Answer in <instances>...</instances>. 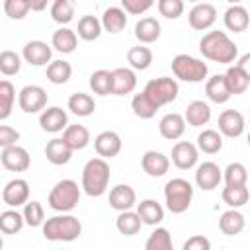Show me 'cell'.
Listing matches in <instances>:
<instances>
[{"instance_id": "cell-1", "label": "cell", "mask_w": 250, "mask_h": 250, "mask_svg": "<svg viewBox=\"0 0 250 250\" xmlns=\"http://www.w3.org/2000/svg\"><path fill=\"white\" fill-rule=\"evenodd\" d=\"M199 51L207 61L221 62V64H230L238 55V47L225 31L205 33L199 41Z\"/></svg>"}, {"instance_id": "cell-2", "label": "cell", "mask_w": 250, "mask_h": 250, "mask_svg": "<svg viewBox=\"0 0 250 250\" xmlns=\"http://www.w3.org/2000/svg\"><path fill=\"white\" fill-rule=\"evenodd\" d=\"M109 164L105 158L98 156V158H90L84 168H82V189L86 195L90 197H100L105 193L107 186H109Z\"/></svg>"}, {"instance_id": "cell-3", "label": "cell", "mask_w": 250, "mask_h": 250, "mask_svg": "<svg viewBox=\"0 0 250 250\" xmlns=\"http://www.w3.org/2000/svg\"><path fill=\"white\" fill-rule=\"evenodd\" d=\"M82 234V223L74 215H55L43 223V236L53 242H70Z\"/></svg>"}, {"instance_id": "cell-4", "label": "cell", "mask_w": 250, "mask_h": 250, "mask_svg": "<svg viewBox=\"0 0 250 250\" xmlns=\"http://www.w3.org/2000/svg\"><path fill=\"white\" fill-rule=\"evenodd\" d=\"M80 201V188L74 180H61L53 186V189L49 191L47 203L53 211L59 213H68L72 211Z\"/></svg>"}, {"instance_id": "cell-5", "label": "cell", "mask_w": 250, "mask_h": 250, "mask_svg": "<svg viewBox=\"0 0 250 250\" xmlns=\"http://www.w3.org/2000/svg\"><path fill=\"white\" fill-rule=\"evenodd\" d=\"M164 199H166L168 211L180 215L189 209L191 199H193V188L184 178H172L164 186Z\"/></svg>"}, {"instance_id": "cell-6", "label": "cell", "mask_w": 250, "mask_h": 250, "mask_svg": "<svg viewBox=\"0 0 250 250\" xmlns=\"http://www.w3.org/2000/svg\"><path fill=\"white\" fill-rule=\"evenodd\" d=\"M172 72L178 80L182 82H191V84H197V82H203L207 78V64L191 55H186V53H180L172 59Z\"/></svg>"}, {"instance_id": "cell-7", "label": "cell", "mask_w": 250, "mask_h": 250, "mask_svg": "<svg viewBox=\"0 0 250 250\" xmlns=\"http://www.w3.org/2000/svg\"><path fill=\"white\" fill-rule=\"evenodd\" d=\"M158 107L166 105V104H172L176 98H178V92H180V86L174 78H168V76H160V78H152L146 82L145 90H143Z\"/></svg>"}, {"instance_id": "cell-8", "label": "cell", "mask_w": 250, "mask_h": 250, "mask_svg": "<svg viewBox=\"0 0 250 250\" xmlns=\"http://www.w3.org/2000/svg\"><path fill=\"white\" fill-rule=\"evenodd\" d=\"M18 104L25 113H37L47 105V92L37 84H27L18 94Z\"/></svg>"}, {"instance_id": "cell-9", "label": "cell", "mask_w": 250, "mask_h": 250, "mask_svg": "<svg viewBox=\"0 0 250 250\" xmlns=\"http://www.w3.org/2000/svg\"><path fill=\"white\" fill-rule=\"evenodd\" d=\"M188 21H189L191 29L205 31L217 21V8L209 2H197L188 14Z\"/></svg>"}, {"instance_id": "cell-10", "label": "cell", "mask_w": 250, "mask_h": 250, "mask_svg": "<svg viewBox=\"0 0 250 250\" xmlns=\"http://www.w3.org/2000/svg\"><path fill=\"white\" fill-rule=\"evenodd\" d=\"M0 162L10 172H25L29 168V164H31V158H29V152L23 146L12 145V146H4L2 148Z\"/></svg>"}, {"instance_id": "cell-11", "label": "cell", "mask_w": 250, "mask_h": 250, "mask_svg": "<svg viewBox=\"0 0 250 250\" xmlns=\"http://www.w3.org/2000/svg\"><path fill=\"white\" fill-rule=\"evenodd\" d=\"M199 160V150L193 143L189 141H178L172 146V164L180 170H189L197 164Z\"/></svg>"}, {"instance_id": "cell-12", "label": "cell", "mask_w": 250, "mask_h": 250, "mask_svg": "<svg viewBox=\"0 0 250 250\" xmlns=\"http://www.w3.org/2000/svg\"><path fill=\"white\" fill-rule=\"evenodd\" d=\"M2 201L8 207H20L29 201V184L23 178L10 180L2 189Z\"/></svg>"}, {"instance_id": "cell-13", "label": "cell", "mask_w": 250, "mask_h": 250, "mask_svg": "<svg viewBox=\"0 0 250 250\" xmlns=\"http://www.w3.org/2000/svg\"><path fill=\"white\" fill-rule=\"evenodd\" d=\"M223 180V170L215 162H201L195 168V184L203 191H213Z\"/></svg>"}, {"instance_id": "cell-14", "label": "cell", "mask_w": 250, "mask_h": 250, "mask_svg": "<svg viewBox=\"0 0 250 250\" xmlns=\"http://www.w3.org/2000/svg\"><path fill=\"white\" fill-rule=\"evenodd\" d=\"M21 57H23L25 62H29V64H33V66H45V64L51 62L53 49H51L45 41L33 39V41H27V43L23 45Z\"/></svg>"}, {"instance_id": "cell-15", "label": "cell", "mask_w": 250, "mask_h": 250, "mask_svg": "<svg viewBox=\"0 0 250 250\" xmlns=\"http://www.w3.org/2000/svg\"><path fill=\"white\" fill-rule=\"evenodd\" d=\"M39 125L43 131L47 133H59V131H64L68 127V115L62 107L59 105H51L47 109L41 111L39 115Z\"/></svg>"}, {"instance_id": "cell-16", "label": "cell", "mask_w": 250, "mask_h": 250, "mask_svg": "<svg viewBox=\"0 0 250 250\" xmlns=\"http://www.w3.org/2000/svg\"><path fill=\"white\" fill-rule=\"evenodd\" d=\"M141 166L150 178H162L170 170V158L160 150H146L141 158Z\"/></svg>"}, {"instance_id": "cell-17", "label": "cell", "mask_w": 250, "mask_h": 250, "mask_svg": "<svg viewBox=\"0 0 250 250\" xmlns=\"http://www.w3.org/2000/svg\"><path fill=\"white\" fill-rule=\"evenodd\" d=\"M219 131L221 135L229 137V139H236L244 133V117L240 111L236 109H225L219 115Z\"/></svg>"}, {"instance_id": "cell-18", "label": "cell", "mask_w": 250, "mask_h": 250, "mask_svg": "<svg viewBox=\"0 0 250 250\" xmlns=\"http://www.w3.org/2000/svg\"><path fill=\"white\" fill-rule=\"evenodd\" d=\"M223 21H225V27L229 31H234V33H242L248 29L250 25V14L244 6L240 4H230L223 16Z\"/></svg>"}, {"instance_id": "cell-19", "label": "cell", "mask_w": 250, "mask_h": 250, "mask_svg": "<svg viewBox=\"0 0 250 250\" xmlns=\"http://www.w3.org/2000/svg\"><path fill=\"white\" fill-rule=\"evenodd\" d=\"M94 148L102 158H113L121 150V137L115 131H102L94 139Z\"/></svg>"}, {"instance_id": "cell-20", "label": "cell", "mask_w": 250, "mask_h": 250, "mask_svg": "<svg viewBox=\"0 0 250 250\" xmlns=\"http://www.w3.org/2000/svg\"><path fill=\"white\" fill-rule=\"evenodd\" d=\"M186 125H188V123H186V117L180 115V113H176V111H172V113H166V115L158 121V131H160V135H162L164 139L176 141V139H180V137L184 135Z\"/></svg>"}, {"instance_id": "cell-21", "label": "cell", "mask_w": 250, "mask_h": 250, "mask_svg": "<svg viewBox=\"0 0 250 250\" xmlns=\"http://www.w3.org/2000/svg\"><path fill=\"white\" fill-rule=\"evenodd\" d=\"M137 203V193L127 184H117L109 191V207L115 211H127Z\"/></svg>"}, {"instance_id": "cell-22", "label": "cell", "mask_w": 250, "mask_h": 250, "mask_svg": "<svg viewBox=\"0 0 250 250\" xmlns=\"http://www.w3.org/2000/svg\"><path fill=\"white\" fill-rule=\"evenodd\" d=\"M113 76V94L115 96H125L131 94L137 88V74L135 68H127V66H119L111 70Z\"/></svg>"}, {"instance_id": "cell-23", "label": "cell", "mask_w": 250, "mask_h": 250, "mask_svg": "<svg viewBox=\"0 0 250 250\" xmlns=\"http://www.w3.org/2000/svg\"><path fill=\"white\" fill-rule=\"evenodd\" d=\"M72 148L66 145V141L61 137H55V139H51L49 143H47V146H45V156H47V160L51 162V164H55V166H62V164H66L70 158H72Z\"/></svg>"}, {"instance_id": "cell-24", "label": "cell", "mask_w": 250, "mask_h": 250, "mask_svg": "<svg viewBox=\"0 0 250 250\" xmlns=\"http://www.w3.org/2000/svg\"><path fill=\"white\" fill-rule=\"evenodd\" d=\"M205 94L215 104H227L232 94H230V90L227 86L225 74H215V76L207 78V82H205Z\"/></svg>"}, {"instance_id": "cell-25", "label": "cell", "mask_w": 250, "mask_h": 250, "mask_svg": "<svg viewBox=\"0 0 250 250\" xmlns=\"http://www.w3.org/2000/svg\"><path fill=\"white\" fill-rule=\"evenodd\" d=\"M184 117H186V123L191 125V127L207 125L209 119H211V107H209V104H205L203 100H193V102L188 104Z\"/></svg>"}, {"instance_id": "cell-26", "label": "cell", "mask_w": 250, "mask_h": 250, "mask_svg": "<svg viewBox=\"0 0 250 250\" xmlns=\"http://www.w3.org/2000/svg\"><path fill=\"white\" fill-rule=\"evenodd\" d=\"M160 21L156 18H141L135 25V37L143 43V45H148V43H154L158 41L160 37Z\"/></svg>"}, {"instance_id": "cell-27", "label": "cell", "mask_w": 250, "mask_h": 250, "mask_svg": "<svg viewBox=\"0 0 250 250\" xmlns=\"http://www.w3.org/2000/svg\"><path fill=\"white\" fill-rule=\"evenodd\" d=\"M244 225H246L244 215H242L238 209H232V207H230L229 211H225V213L221 215V219H219V229H221V232L227 234V236L240 234V232L244 230Z\"/></svg>"}, {"instance_id": "cell-28", "label": "cell", "mask_w": 250, "mask_h": 250, "mask_svg": "<svg viewBox=\"0 0 250 250\" xmlns=\"http://www.w3.org/2000/svg\"><path fill=\"white\" fill-rule=\"evenodd\" d=\"M137 213L141 215L143 225H150V227L162 223L164 219V209L156 199H143L141 203H137Z\"/></svg>"}, {"instance_id": "cell-29", "label": "cell", "mask_w": 250, "mask_h": 250, "mask_svg": "<svg viewBox=\"0 0 250 250\" xmlns=\"http://www.w3.org/2000/svg\"><path fill=\"white\" fill-rule=\"evenodd\" d=\"M51 45L55 47V51L62 53V55H68L76 49L78 45V35L76 31L68 29V27H59L55 33H53V39H51Z\"/></svg>"}, {"instance_id": "cell-30", "label": "cell", "mask_w": 250, "mask_h": 250, "mask_svg": "<svg viewBox=\"0 0 250 250\" xmlns=\"http://www.w3.org/2000/svg\"><path fill=\"white\" fill-rule=\"evenodd\" d=\"M102 25L105 31L109 33H119L125 29L127 25V12L123 8H117V6H111L104 12L102 16Z\"/></svg>"}, {"instance_id": "cell-31", "label": "cell", "mask_w": 250, "mask_h": 250, "mask_svg": "<svg viewBox=\"0 0 250 250\" xmlns=\"http://www.w3.org/2000/svg\"><path fill=\"white\" fill-rule=\"evenodd\" d=\"M62 139L66 141V145L72 148V150H82L88 146L90 143V131L84 127V125H68L64 131H62Z\"/></svg>"}, {"instance_id": "cell-32", "label": "cell", "mask_w": 250, "mask_h": 250, "mask_svg": "<svg viewBox=\"0 0 250 250\" xmlns=\"http://www.w3.org/2000/svg\"><path fill=\"white\" fill-rule=\"evenodd\" d=\"M141 225H143L141 215H139L137 211H131V209H127V211H119V215H117V219H115V227H117V230H119L121 234H125V236H133V234H137V232L141 230Z\"/></svg>"}, {"instance_id": "cell-33", "label": "cell", "mask_w": 250, "mask_h": 250, "mask_svg": "<svg viewBox=\"0 0 250 250\" xmlns=\"http://www.w3.org/2000/svg\"><path fill=\"white\" fill-rule=\"evenodd\" d=\"M68 109L78 115V117H88L94 113L96 109V102L90 94H84V92H76L68 98Z\"/></svg>"}, {"instance_id": "cell-34", "label": "cell", "mask_w": 250, "mask_h": 250, "mask_svg": "<svg viewBox=\"0 0 250 250\" xmlns=\"http://www.w3.org/2000/svg\"><path fill=\"white\" fill-rule=\"evenodd\" d=\"M197 148L205 154H217L223 148V135L215 129H203L197 135Z\"/></svg>"}, {"instance_id": "cell-35", "label": "cell", "mask_w": 250, "mask_h": 250, "mask_svg": "<svg viewBox=\"0 0 250 250\" xmlns=\"http://www.w3.org/2000/svg\"><path fill=\"white\" fill-rule=\"evenodd\" d=\"M225 80H227V86H229V90H230L232 96H236V94H244L246 88H248V84H250V78L244 74V70H242L238 64L227 68V72H225Z\"/></svg>"}, {"instance_id": "cell-36", "label": "cell", "mask_w": 250, "mask_h": 250, "mask_svg": "<svg viewBox=\"0 0 250 250\" xmlns=\"http://www.w3.org/2000/svg\"><path fill=\"white\" fill-rule=\"evenodd\" d=\"M102 20H98L96 16H82L78 20V37L84 41H96L102 35Z\"/></svg>"}, {"instance_id": "cell-37", "label": "cell", "mask_w": 250, "mask_h": 250, "mask_svg": "<svg viewBox=\"0 0 250 250\" xmlns=\"http://www.w3.org/2000/svg\"><path fill=\"white\" fill-rule=\"evenodd\" d=\"M90 88L98 96L113 94V76H111V70L100 68V70L92 72L90 74Z\"/></svg>"}, {"instance_id": "cell-38", "label": "cell", "mask_w": 250, "mask_h": 250, "mask_svg": "<svg viewBox=\"0 0 250 250\" xmlns=\"http://www.w3.org/2000/svg\"><path fill=\"white\" fill-rule=\"evenodd\" d=\"M131 107H133V113H135L137 117H141V119H152V117L156 115V111L160 109L145 92L133 96Z\"/></svg>"}, {"instance_id": "cell-39", "label": "cell", "mask_w": 250, "mask_h": 250, "mask_svg": "<svg viewBox=\"0 0 250 250\" xmlns=\"http://www.w3.org/2000/svg\"><path fill=\"white\" fill-rule=\"evenodd\" d=\"M221 197H223V201H225L229 207L238 209V207H242V205L248 203L250 191H248L246 184H244V186H227V188H223Z\"/></svg>"}, {"instance_id": "cell-40", "label": "cell", "mask_w": 250, "mask_h": 250, "mask_svg": "<svg viewBox=\"0 0 250 250\" xmlns=\"http://www.w3.org/2000/svg\"><path fill=\"white\" fill-rule=\"evenodd\" d=\"M72 76V66L70 62L59 59V61H51L47 64V80L53 84H64L68 82Z\"/></svg>"}, {"instance_id": "cell-41", "label": "cell", "mask_w": 250, "mask_h": 250, "mask_svg": "<svg viewBox=\"0 0 250 250\" xmlns=\"http://www.w3.org/2000/svg\"><path fill=\"white\" fill-rule=\"evenodd\" d=\"M25 219L23 213H18L16 209H6L0 213V230L4 234H16L23 229Z\"/></svg>"}, {"instance_id": "cell-42", "label": "cell", "mask_w": 250, "mask_h": 250, "mask_svg": "<svg viewBox=\"0 0 250 250\" xmlns=\"http://www.w3.org/2000/svg\"><path fill=\"white\" fill-rule=\"evenodd\" d=\"M127 62L135 70H146L150 66V62H152V51L148 47H145V45L131 47L129 53H127Z\"/></svg>"}, {"instance_id": "cell-43", "label": "cell", "mask_w": 250, "mask_h": 250, "mask_svg": "<svg viewBox=\"0 0 250 250\" xmlns=\"http://www.w3.org/2000/svg\"><path fill=\"white\" fill-rule=\"evenodd\" d=\"M51 18L53 21L66 25L74 18V2L72 0H55L51 4Z\"/></svg>"}, {"instance_id": "cell-44", "label": "cell", "mask_w": 250, "mask_h": 250, "mask_svg": "<svg viewBox=\"0 0 250 250\" xmlns=\"http://www.w3.org/2000/svg\"><path fill=\"white\" fill-rule=\"evenodd\" d=\"M16 100V88L10 80L0 82V119H8L12 113V105Z\"/></svg>"}, {"instance_id": "cell-45", "label": "cell", "mask_w": 250, "mask_h": 250, "mask_svg": "<svg viewBox=\"0 0 250 250\" xmlns=\"http://www.w3.org/2000/svg\"><path fill=\"white\" fill-rule=\"evenodd\" d=\"M145 248H146V250H172V236H170L168 229L156 227V229L150 232V236L146 238Z\"/></svg>"}, {"instance_id": "cell-46", "label": "cell", "mask_w": 250, "mask_h": 250, "mask_svg": "<svg viewBox=\"0 0 250 250\" xmlns=\"http://www.w3.org/2000/svg\"><path fill=\"white\" fill-rule=\"evenodd\" d=\"M223 180H225L227 186H244L246 180H248L246 166L242 162H230L223 170Z\"/></svg>"}, {"instance_id": "cell-47", "label": "cell", "mask_w": 250, "mask_h": 250, "mask_svg": "<svg viewBox=\"0 0 250 250\" xmlns=\"http://www.w3.org/2000/svg\"><path fill=\"white\" fill-rule=\"evenodd\" d=\"M20 68H21V59L18 53H14L10 49L0 53V72L4 76H14L20 72Z\"/></svg>"}, {"instance_id": "cell-48", "label": "cell", "mask_w": 250, "mask_h": 250, "mask_svg": "<svg viewBox=\"0 0 250 250\" xmlns=\"http://www.w3.org/2000/svg\"><path fill=\"white\" fill-rule=\"evenodd\" d=\"M23 219L27 227H39L45 223V211L39 201H27L23 205Z\"/></svg>"}, {"instance_id": "cell-49", "label": "cell", "mask_w": 250, "mask_h": 250, "mask_svg": "<svg viewBox=\"0 0 250 250\" xmlns=\"http://www.w3.org/2000/svg\"><path fill=\"white\" fill-rule=\"evenodd\" d=\"M156 6L166 20H178L184 14V0H158Z\"/></svg>"}, {"instance_id": "cell-50", "label": "cell", "mask_w": 250, "mask_h": 250, "mask_svg": "<svg viewBox=\"0 0 250 250\" xmlns=\"http://www.w3.org/2000/svg\"><path fill=\"white\" fill-rule=\"evenodd\" d=\"M4 12L12 20H23L31 12V8L25 0H4Z\"/></svg>"}, {"instance_id": "cell-51", "label": "cell", "mask_w": 250, "mask_h": 250, "mask_svg": "<svg viewBox=\"0 0 250 250\" xmlns=\"http://www.w3.org/2000/svg\"><path fill=\"white\" fill-rule=\"evenodd\" d=\"M154 6V0H121V8L131 16H141Z\"/></svg>"}, {"instance_id": "cell-52", "label": "cell", "mask_w": 250, "mask_h": 250, "mask_svg": "<svg viewBox=\"0 0 250 250\" xmlns=\"http://www.w3.org/2000/svg\"><path fill=\"white\" fill-rule=\"evenodd\" d=\"M20 141V133L16 129H12L10 125H0V146H12L18 145Z\"/></svg>"}, {"instance_id": "cell-53", "label": "cell", "mask_w": 250, "mask_h": 250, "mask_svg": "<svg viewBox=\"0 0 250 250\" xmlns=\"http://www.w3.org/2000/svg\"><path fill=\"white\" fill-rule=\"evenodd\" d=\"M209 248H211L209 238H205L201 234H193L184 242V250H209Z\"/></svg>"}, {"instance_id": "cell-54", "label": "cell", "mask_w": 250, "mask_h": 250, "mask_svg": "<svg viewBox=\"0 0 250 250\" xmlns=\"http://www.w3.org/2000/svg\"><path fill=\"white\" fill-rule=\"evenodd\" d=\"M242 70H244V74L250 78V53H246V55H242L240 59H238V62H236Z\"/></svg>"}, {"instance_id": "cell-55", "label": "cell", "mask_w": 250, "mask_h": 250, "mask_svg": "<svg viewBox=\"0 0 250 250\" xmlns=\"http://www.w3.org/2000/svg\"><path fill=\"white\" fill-rule=\"evenodd\" d=\"M25 2L29 4L31 12H43L47 8V4H49V0H25Z\"/></svg>"}, {"instance_id": "cell-56", "label": "cell", "mask_w": 250, "mask_h": 250, "mask_svg": "<svg viewBox=\"0 0 250 250\" xmlns=\"http://www.w3.org/2000/svg\"><path fill=\"white\" fill-rule=\"evenodd\" d=\"M227 2H229V4H240L242 0H227Z\"/></svg>"}, {"instance_id": "cell-57", "label": "cell", "mask_w": 250, "mask_h": 250, "mask_svg": "<svg viewBox=\"0 0 250 250\" xmlns=\"http://www.w3.org/2000/svg\"><path fill=\"white\" fill-rule=\"evenodd\" d=\"M189 2H195V4H197V2H201V0H189Z\"/></svg>"}, {"instance_id": "cell-58", "label": "cell", "mask_w": 250, "mask_h": 250, "mask_svg": "<svg viewBox=\"0 0 250 250\" xmlns=\"http://www.w3.org/2000/svg\"><path fill=\"white\" fill-rule=\"evenodd\" d=\"M248 146H250V133H248Z\"/></svg>"}]
</instances>
